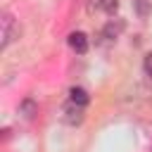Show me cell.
Segmentation results:
<instances>
[{"label": "cell", "instance_id": "cell-5", "mask_svg": "<svg viewBox=\"0 0 152 152\" xmlns=\"http://www.w3.org/2000/svg\"><path fill=\"white\" fill-rule=\"evenodd\" d=\"M124 31V21L121 19H112V21H107L104 24V28H102V36L107 38V40H114V38H119V33Z\"/></svg>", "mask_w": 152, "mask_h": 152}, {"label": "cell", "instance_id": "cell-1", "mask_svg": "<svg viewBox=\"0 0 152 152\" xmlns=\"http://www.w3.org/2000/svg\"><path fill=\"white\" fill-rule=\"evenodd\" d=\"M19 33H21V28H19V24L14 21V17L12 14H2V43H0V48L5 50L14 38H19Z\"/></svg>", "mask_w": 152, "mask_h": 152}, {"label": "cell", "instance_id": "cell-7", "mask_svg": "<svg viewBox=\"0 0 152 152\" xmlns=\"http://www.w3.org/2000/svg\"><path fill=\"white\" fill-rule=\"evenodd\" d=\"M19 112H21L26 119H33V116L38 114V102H36V100H31V97H26V100H21Z\"/></svg>", "mask_w": 152, "mask_h": 152}, {"label": "cell", "instance_id": "cell-4", "mask_svg": "<svg viewBox=\"0 0 152 152\" xmlns=\"http://www.w3.org/2000/svg\"><path fill=\"white\" fill-rule=\"evenodd\" d=\"M116 7H119L116 0H90L88 2L90 12H107V14H112V12H116Z\"/></svg>", "mask_w": 152, "mask_h": 152}, {"label": "cell", "instance_id": "cell-2", "mask_svg": "<svg viewBox=\"0 0 152 152\" xmlns=\"http://www.w3.org/2000/svg\"><path fill=\"white\" fill-rule=\"evenodd\" d=\"M62 119L69 124V126H81L83 124V119H86V107H81V104H76V102H66L64 104V109H62Z\"/></svg>", "mask_w": 152, "mask_h": 152}, {"label": "cell", "instance_id": "cell-6", "mask_svg": "<svg viewBox=\"0 0 152 152\" xmlns=\"http://www.w3.org/2000/svg\"><path fill=\"white\" fill-rule=\"evenodd\" d=\"M69 100H71V102H76V104H81V107H86V104L90 102V95H88L83 88L74 86V88L69 90Z\"/></svg>", "mask_w": 152, "mask_h": 152}, {"label": "cell", "instance_id": "cell-9", "mask_svg": "<svg viewBox=\"0 0 152 152\" xmlns=\"http://www.w3.org/2000/svg\"><path fill=\"white\" fill-rule=\"evenodd\" d=\"M142 69H145V74L152 78V52L145 55V59H142Z\"/></svg>", "mask_w": 152, "mask_h": 152}, {"label": "cell", "instance_id": "cell-8", "mask_svg": "<svg viewBox=\"0 0 152 152\" xmlns=\"http://www.w3.org/2000/svg\"><path fill=\"white\" fill-rule=\"evenodd\" d=\"M133 5H135V12H138L140 19H147V17L152 14V5H150V0H133Z\"/></svg>", "mask_w": 152, "mask_h": 152}, {"label": "cell", "instance_id": "cell-3", "mask_svg": "<svg viewBox=\"0 0 152 152\" xmlns=\"http://www.w3.org/2000/svg\"><path fill=\"white\" fill-rule=\"evenodd\" d=\"M69 45H71V50L83 55V52H88V36L81 31H74V33H69Z\"/></svg>", "mask_w": 152, "mask_h": 152}]
</instances>
